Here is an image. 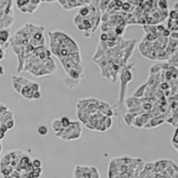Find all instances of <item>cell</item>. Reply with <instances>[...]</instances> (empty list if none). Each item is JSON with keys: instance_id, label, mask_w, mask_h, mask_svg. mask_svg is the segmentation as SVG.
I'll use <instances>...</instances> for the list:
<instances>
[{"instance_id": "cell-13", "label": "cell", "mask_w": 178, "mask_h": 178, "mask_svg": "<svg viewBox=\"0 0 178 178\" xmlns=\"http://www.w3.org/2000/svg\"><path fill=\"white\" fill-rule=\"evenodd\" d=\"M5 125H6V127H7L8 130L13 129V128H14V125H15V121H14V119H11V120L7 121V122L5 123Z\"/></svg>"}, {"instance_id": "cell-14", "label": "cell", "mask_w": 178, "mask_h": 178, "mask_svg": "<svg viewBox=\"0 0 178 178\" xmlns=\"http://www.w3.org/2000/svg\"><path fill=\"white\" fill-rule=\"evenodd\" d=\"M100 40H101V42H107L108 41V34H107V32H103L101 34Z\"/></svg>"}, {"instance_id": "cell-9", "label": "cell", "mask_w": 178, "mask_h": 178, "mask_svg": "<svg viewBox=\"0 0 178 178\" xmlns=\"http://www.w3.org/2000/svg\"><path fill=\"white\" fill-rule=\"evenodd\" d=\"M177 133L178 130L177 129H176L175 130V133H174V135H173V138H172V141H171V143L173 145V147L175 148L176 150H178V141H177Z\"/></svg>"}, {"instance_id": "cell-5", "label": "cell", "mask_w": 178, "mask_h": 178, "mask_svg": "<svg viewBox=\"0 0 178 178\" xmlns=\"http://www.w3.org/2000/svg\"><path fill=\"white\" fill-rule=\"evenodd\" d=\"M10 39V31L8 29L0 30V45L4 47V49H6L8 46V41Z\"/></svg>"}, {"instance_id": "cell-16", "label": "cell", "mask_w": 178, "mask_h": 178, "mask_svg": "<svg viewBox=\"0 0 178 178\" xmlns=\"http://www.w3.org/2000/svg\"><path fill=\"white\" fill-rule=\"evenodd\" d=\"M4 136H5V133L0 130V140L4 139Z\"/></svg>"}, {"instance_id": "cell-15", "label": "cell", "mask_w": 178, "mask_h": 178, "mask_svg": "<svg viewBox=\"0 0 178 178\" xmlns=\"http://www.w3.org/2000/svg\"><path fill=\"white\" fill-rule=\"evenodd\" d=\"M40 97H41V93H40V91H37V92L34 93V95H33V100L40 99Z\"/></svg>"}, {"instance_id": "cell-10", "label": "cell", "mask_w": 178, "mask_h": 178, "mask_svg": "<svg viewBox=\"0 0 178 178\" xmlns=\"http://www.w3.org/2000/svg\"><path fill=\"white\" fill-rule=\"evenodd\" d=\"M38 133L39 134L42 136H45L48 134V129L47 127H45V125H41L38 128Z\"/></svg>"}, {"instance_id": "cell-11", "label": "cell", "mask_w": 178, "mask_h": 178, "mask_svg": "<svg viewBox=\"0 0 178 178\" xmlns=\"http://www.w3.org/2000/svg\"><path fill=\"white\" fill-rule=\"evenodd\" d=\"M31 164H32V167L34 169L42 168V162H41L40 159H34L33 161H31Z\"/></svg>"}, {"instance_id": "cell-1", "label": "cell", "mask_w": 178, "mask_h": 178, "mask_svg": "<svg viewBox=\"0 0 178 178\" xmlns=\"http://www.w3.org/2000/svg\"><path fill=\"white\" fill-rule=\"evenodd\" d=\"M50 50L58 59L79 52L77 43L66 34L59 30L49 32Z\"/></svg>"}, {"instance_id": "cell-6", "label": "cell", "mask_w": 178, "mask_h": 178, "mask_svg": "<svg viewBox=\"0 0 178 178\" xmlns=\"http://www.w3.org/2000/svg\"><path fill=\"white\" fill-rule=\"evenodd\" d=\"M178 29V22L177 20H172L169 18L168 21V30L171 32H177Z\"/></svg>"}, {"instance_id": "cell-3", "label": "cell", "mask_w": 178, "mask_h": 178, "mask_svg": "<svg viewBox=\"0 0 178 178\" xmlns=\"http://www.w3.org/2000/svg\"><path fill=\"white\" fill-rule=\"evenodd\" d=\"M133 65H130V66L124 67L123 68V71L121 74V87H120V92H119V99H118V105L116 106L117 110L121 111L122 112L123 111V102H124V96L126 94V88H127V84H129V82H130L132 80V74H131V68L133 67Z\"/></svg>"}, {"instance_id": "cell-12", "label": "cell", "mask_w": 178, "mask_h": 178, "mask_svg": "<svg viewBox=\"0 0 178 178\" xmlns=\"http://www.w3.org/2000/svg\"><path fill=\"white\" fill-rule=\"evenodd\" d=\"M169 19H172V20H177L178 18L177 11H176V10H172V11L169 13Z\"/></svg>"}, {"instance_id": "cell-4", "label": "cell", "mask_w": 178, "mask_h": 178, "mask_svg": "<svg viewBox=\"0 0 178 178\" xmlns=\"http://www.w3.org/2000/svg\"><path fill=\"white\" fill-rule=\"evenodd\" d=\"M37 91H40V85L37 83L30 81L21 89L19 94L27 100H33V95Z\"/></svg>"}, {"instance_id": "cell-7", "label": "cell", "mask_w": 178, "mask_h": 178, "mask_svg": "<svg viewBox=\"0 0 178 178\" xmlns=\"http://www.w3.org/2000/svg\"><path fill=\"white\" fill-rule=\"evenodd\" d=\"M157 6L162 11H168V4L166 0H157Z\"/></svg>"}, {"instance_id": "cell-17", "label": "cell", "mask_w": 178, "mask_h": 178, "mask_svg": "<svg viewBox=\"0 0 178 178\" xmlns=\"http://www.w3.org/2000/svg\"><path fill=\"white\" fill-rule=\"evenodd\" d=\"M4 74V68L0 65V76H3Z\"/></svg>"}, {"instance_id": "cell-18", "label": "cell", "mask_w": 178, "mask_h": 178, "mask_svg": "<svg viewBox=\"0 0 178 178\" xmlns=\"http://www.w3.org/2000/svg\"><path fill=\"white\" fill-rule=\"evenodd\" d=\"M41 1H44V2H48V3H50V2H53V1H57V0H41Z\"/></svg>"}, {"instance_id": "cell-8", "label": "cell", "mask_w": 178, "mask_h": 178, "mask_svg": "<svg viewBox=\"0 0 178 178\" xmlns=\"http://www.w3.org/2000/svg\"><path fill=\"white\" fill-rule=\"evenodd\" d=\"M60 123H61V125H62V127L63 128H68L69 125H70V123H71V121L67 117V116H63L61 119H60Z\"/></svg>"}, {"instance_id": "cell-2", "label": "cell", "mask_w": 178, "mask_h": 178, "mask_svg": "<svg viewBox=\"0 0 178 178\" xmlns=\"http://www.w3.org/2000/svg\"><path fill=\"white\" fill-rule=\"evenodd\" d=\"M13 23L12 0H0V30L9 29L13 25Z\"/></svg>"}]
</instances>
